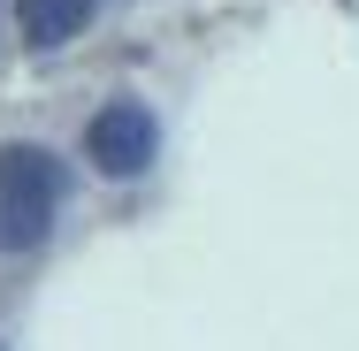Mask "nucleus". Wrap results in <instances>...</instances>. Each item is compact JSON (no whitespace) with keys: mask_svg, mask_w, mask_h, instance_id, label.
Segmentation results:
<instances>
[{"mask_svg":"<svg viewBox=\"0 0 359 351\" xmlns=\"http://www.w3.org/2000/svg\"><path fill=\"white\" fill-rule=\"evenodd\" d=\"M62 207V160L46 145H0V252H31Z\"/></svg>","mask_w":359,"mask_h":351,"instance_id":"f257e3e1","label":"nucleus"},{"mask_svg":"<svg viewBox=\"0 0 359 351\" xmlns=\"http://www.w3.org/2000/svg\"><path fill=\"white\" fill-rule=\"evenodd\" d=\"M161 153V123L145 115L138 99H107L92 123H84V160L100 176H145Z\"/></svg>","mask_w":359,"mask_h":351,"instance_id":"f03ea898","label":"nucleus"},{"mask_svg":"<svg viewBox=\"0 0 359 351\" xmlns=\"http://www.w3.org/2000/svg\"><path fill=\"white\" fill-rule=\"evenodd\" d=\"M92 8L100 0H15V31H23V46H69L76 31L92 23Z\"/></svg>","mask_w":359,"mask_h":351,"instance_id":"7ed1b4c3","label":"nucleus"}]
</instances>
